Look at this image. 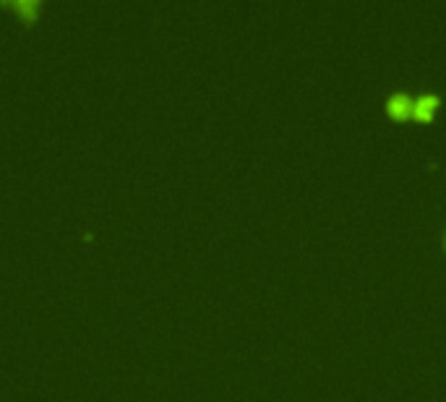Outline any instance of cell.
Segmentation results:
<instances>
[{
    "label": "cell",
    "instance_id": "cell-2",
    "mask_svg": "<svg viewBox=\"0 0 446 402\" xmlns=\"http://www.w3.org/2000/svg\"><path fill=\"white\" fill-rule=\"evenodd\" d=\"M386 113L394 118V120H402V118L412 115V97L407 92H394L392 97L386 99Z\"/></svg>",
    "mask_w": 446,
    "mask_h": 402
},
{
    "label": "cell",
    "instance_id": "cell-1",
    "mask_svg": "<svg viewBox=\"0 0 446 402\" xmlns=\"http://www.w3.org/2000/svg\"><path fill=\"white\" fill-rule=\"evenodd\" d=\"M438 105H441V97L433 94V92H426V94H420V97H412V115L415 120L420 123H426L431 118L436 115Z\"/></svg>",
    "mask_w": 446,
    "mask_h": 402
}]
</instances>
